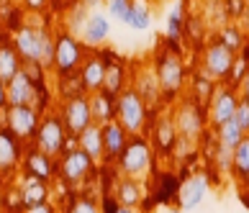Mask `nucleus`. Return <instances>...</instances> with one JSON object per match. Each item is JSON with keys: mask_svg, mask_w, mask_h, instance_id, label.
<instances>
[{"mask_svg": "<svg viewBox=\"0 0 249 213\" xmlns=\"http://www.w3.org/2000/svg\"><path fill=\"white\" fill-rule=\"evenodd\" d=\"M103 128V146H106V152L110 157H121V152L126 149V131L118 124H106V126H100Z\"/></svg>", "mask_w": 249, "mask_h": 213, "instance_id": "2eb2a0df", "label": "nucleus"}, {"mask_svg": "<svg viewBox=\"0 0 249 213\" xmlns=\"http://www.w3.org/2000/svg\"><path fill=\"white\" fill-rule=\"evenodd\" d=\"M208 193V178L206 175H196V178H188L185 182L180 185L178 190V198H180V208L182 211H193L198 208L203 198H206Z\"/></svg>", "mask_w": 249, "mask_h": 213, "instance_id": "0eeeda50", "label": "nucleus"}, {"mask_svg": "<svg viewBox=\"0 0 249 213\" xmlns=\"http://www.w3.org/2000/svg\"><path fill=\"white\" fill-rule=\"evenodd\" d=\"M64 124L72 134H82L85 128L93 126V110H90V100L85 98H72L64 106Z\"/></svg>", "mask_w": 249, "mask_h": 213, "instance_id": "20e7f679", "label": "nucleus"}, {"mask_svg": "<svg viewBox=\"0 0 249 213\" xmlns=\"http://www.w3.org/2000/svg\"><path fill=\"white\" fill-rule=\"evenodd\" d=\"M62 142H64V126L57 118H47L39 131H36V144H39V152L41 154H57L62 149Z\"/></svg>", "mask_w": 249, "mask_h": 213, "instance_id": "423d86ee", "label": "nucleus"}, {"mask_svg": "<svg viewBox=\"0 0 249 213\" xmlns=\"http://www.w3.org/2000/svg\"><path fill=\"white\" fill-rule=\"evenodd\" d=\"M26 213H52V206H49V203H41V206H31V208H26Z\"/></svg>", "mask_w": 249, "mask_h": 213, "instance_id": "e433bc0d", "label": "nucleus"}, {"mask_svg": "<svg viewBox=\"0 0 249 213\" xmlns=\"http://www.w3.org/2000/svg\"><path fill=\"white\" fill-rule=\"evenodd\" d=\"M198 95H200V98L211 95V82H208L206 77H198Z\"/></svg>", "mask_w": 249, "mask_h": 213, "instance_id": "c9c22d12", "label": "nucleus"}, {"mask_svg": "<svg viewBox=\"0 0 249 213\" xmlns=\"http://www.w3.org/2000/svg\"><path fill=\"white\" fill-rule=\"evenodd\" d=\"M178 34H180V5H175V11L170 13V36L178 39Z\"/></svg>", "mask_w": 249, "mask_h": 213, "instance_id": "2f4dec72", "label": "nucleus"}, {"mask_svg": "<svg viewBox=\"0 0 249 213\" xmlns=\"http://www.w3.org/2000/svg\"><path fill=\"white\" fill-rule=\"evenodd\" d=\"M144 103L139 98V92L134 90H126L118 95V103H116V118H118V126L124 131H139L142 124H144Z\"/></svg>", "mask_w": 249, "mask_h": 213, "instance_id": "f03ea898", "label": "nucleus"}, {"mask_svg": "<svg viewBox=\"0 0 249 213\" xmlns=\"http://www.w3.org/2000/svg\"><path fill=\"white\" fill-rule=\"evenodd\" d=\"M152 162V149L149 144L142 139H134L131 144H126V149L121 152V170L128 175H139L149 167Z\"/></svg>", "mask_w": 249, "mask_h": 213, "instance_id": "7ed1b4c3", "label": "nucleus"}, {"mask_svg": "<svg viewBox=\"0 0 249 213\" xmlns=\"http://www.w3.org/2000/svg\"><path fill=\"white\" fill-rule=\"evenodd\" d=\"M234 121H236V126L242 128V131H249V100H239Z\"/></svg>", "mask_w": 249, "mask_h": 213, "instance_id": "c756f323", "label": "nucleus"}, {"mask_svg": "<svg viewBox=\"0 0 249 213\" xmlns=\"http://www.w3.org/2000/svg\"><path fill=\"white\" fill-rule=\"evenodd\" d=\"M77 62H80V49H77L75 39L67 34H62L57 39V44H54V64H57V70L70 72Z\"/></svg>", "mask_w": 249, "mask_h": 213, "instance_id": "9d476101", "label": "nucleus"}, {"mask_svg": "<svg viewBox=\"0 0 249 213\" xmlns=\"http://www.w3.org/2000/svg\"><path fill=\"white\" fill-rule=\"evenodd\" d=\"M90 110H93V121L98 126L110 124V103H108V98H103V92H100V95H93V100H90Z\"/></svg>", "mask_w": 249, "mask_h": 213, "instance_id": "5701e85b", "label": "nucleus"}, {"mask_svg": "<svg viewBox=\"0 0 249 213\" xmlns=\"http://www.w3.org/2000/svg\"><path fill=\"white\" fill-rule=\"evenodd\" d=\"M72 213H98V206L93 200H80V203H75Z\"/></svg>", "mask_w": 249, "mask_h": 213, "instance_id": "f704fd0d", "label": "nucleus"}, {"mask_svg": "<svg viewBox=\"0 0 249 213\" xmlns=\"http://www.w3.org/2000/svg\"><path fill=\"white\" fill-rule=\"evenodd\" d=\"M18 162V149L11 131H0V172L13 170Z\"/></svg>", "mask_w": 249, "mask_h": 213, "instance_id": "a211bd4d", "label": "nucleus"}, {"mask_svg": "<svg viewBox=\"0 0 249 213\" xmlns=\"http://www.w3.org/2000/svg\"><path fill=\"white\" fill-rule=\"evenodd\" d=\"M234 170L242 175V178L249 175V136H244L242 144L234 149Z\"/></svg>", "mask_w": 249, "mask_h": 213, "instance_id": "b1692460", "label": "nucleus"}, {"mask_svg": "<svg viewBox=\"0 0 249 213\" xmlns=\"http://www.w3.org/2000/svg\"><path fill=\"white\" fill-rule=\"evenodd\" d=\"M103 85H106V92H118V88H121V70H118V67H108Z\"/></svg>", "mask_w": 249, "mask_h": 213, "instance_id": "c85d7f7f", "label": "nucleus"}, {"mask_svg": "<svg viewBox=\"0 0 249 213\" xmlns=\"http://www.w3.org/2000/svg\"><path fill=\"white\" fill-rule=\"evenodd\" d=\"M236 108H239V100L231 90H221L218 95L213 98V110H211V116H213V124L216 126H224L229 121H234L236 116Z\"/></svg>", "mask_w": 249, "mask_h": 213, "instance_id": "9b49d317", "label": "nucleus"}, {"mask_svg": "<svg viewBox=\"0 0 249 213\" xmlns=\"http://www.w3.org/2000/svg\"><path fill=\"white\" fill-rule=\"evenodd\" d=\"M116 213H134V208H118Z\"/></svg>", "mask_w": 249, "mask_h": 213, "instance_id": "a19ab883", "label": "nucleus"}, {"mask_svg": "<svg viewBox=\"0 0 249 213\" xmlns=\"http://www.w3.org/2000/svg\"><path fill=\"white\" fill-rule=\"evenodd\" d=\"M131 29H149V11L144 5H131Z\"/></svg>", "mask_w": 249, "mask_h": 213, "instance_id": "cd10ccee", "label": "nucleus"}, {"mask_svg": "<svg viewBox=\"0 0 249 213\" xmlns=\"http://www.w3.org/2000/svg\"><path fill=\"white\" fill-rule=\"evenodd\" d=\"M5 92H8V103H11V108L13 106H29L31 98H34V88H31L29 75H26V72H18V75L8 82Z\"/></svg>", "mask_w": 249, "mask_h": 213, "instance_id": "f8f14e48", "label": "nucleus"}, {"mask_svg": "<svg viewBox=\"0 0 249 213\" xmlns=\"http://www.w3.org/2000/svg\"><path fill=\"white\" fill-rule=\"evenodd\" d=\"M224 46H229L231 52L239 46V31H236V29H226V31H224Z\"/></svg>", "mask_w": 249, "mask_h": 213, "instance_id": "473e14b6", "label": "nucleus"}, {"mask_svg": "<svg viewBox=\"0 0 249 213\" xmlns=\"http://www.w3.org/2000/svg\"><path fill=\"white\" fill-rule=\"evenodd\" d=\"M244 100H249V72L244 75Z\"/></svg>", "mask_w": 249, "mask_h": 213, "instance_id": "58836bf2", "label": "nucleus"}, {"mask_svg": "<svg viewBox=\"0 0 249 213\" xmlns=\"http://www.w3.org/2000/svg\"><path fill=\"white\" fill-rule=\"evenodd\" d=\"M90 157L82 152V149H77V152H70L67 154V160L62 162V175H64V180H80V178H85L88 175V170H90Z\"/></svg>", "mask_w": 249, "mask_h": 213, "instance_id": "ddd939ff", "label": "nucleus"}, {"mask_svg": "<svg viewBox=\"0 0 249 213\" xmlns=\"http://www.w3.org/2000/svg\"><path fill=\"white\" fill-rule=\"evenodd\" d=\"M106 62L103 59H90L85 64V72H82V85L90 90H98L106 82Z\"/></svg>", "mask_w": 249, "mask_h": 213, "instance_id": "6ab92c4d", "label": "nucleus"}, {"mask_svg": "<svg viewBox=\"0 0 249 213\" xmlns=\"http://www.w3.org/2000/svg\"><path fill=\"white\" fill-rule=\"evenodd\" d=\"M80 146L90 160H100V154H103V149H106L103 146V128H100L98 124L85 128V131L80 134Z\"/></svg>", "mask_w": 249, "mask_h": 213, "instance_id": "4468645a", "label": "nucleus"}, {"mask_svg": "<svg viewBox=\"0 0 249 213\" xmlns=\"http://www.w3.org/2000/svg\"><path fill=\"white\" fill-rule=\"evenodd\" d=\"M16 54H21L29 62L49 64V62H54V44H52L47 31L21 29L16 34Z\"/></svg>", "mask_w": 249, "mask_h": 213, "instance_id": "f257e3e1", "label": "nucleus"}, {"mask_svg": "<svg viewBox=\"0 0 249 213\" xmlns=\"http://www.w3.org/2000/svg\"><path fill=\"white\" fill-rule=\"evenodd\" d=\"M139 185H136L134 180H126V182H121V190H118V200L124 203V208H131V206H136L139 203Z\"/></svg>", "mask_w": 249, "mask_h": 213, "instance_id": "a878e982", "label": "nucleus"}, {"mask_svg": "<svg viewBox=\"0 0 249 213\" xmlns=\"http://www.w3.org/2000/svg\"><path fill=\"white\" fill-rule=\"evenodd\" d=\"M110 34V23H108V18L106 16H100V13H93L85 21V29H82V36H85V41L88 44H100V41H106V36Z\"/></svg>", "mask_w": 249, "mask_h": 213, "instance_id": "dca6fc26", "label": "nucleus"}, {"mask_svg": "<svg viewBox=\"0 0 249 213\" xmlns=\"http://www.w3.org/2000/svg\"><path fill=\"white\" fill-rule=\"evenodd\" d=\"M157 82L160 88L175 92L180 85H182V64L175 54H164L160 59V70H157Z\"/></svg>", "mask_w": 249, "mask_h": 213, "instance_id": "6e6552de", "label": "nucleus"}, {"mask_svg": "<svg viewBox=\"0 0 249 213\" xmlns=\"http://www.w3.org/2000/svg\"><path fill=\"white\" fill-rule=\"evenodd\" d=\"M26 164H29V170H31V175L34 178H44L47 180L49 178V172H52V167H49V160L44 157L41 152H34V154H29V160H26Z\"/></svg>", "mask_w": 249, "mask_h": 213, "instance_id": "393cba45", "label": "nucleus"}, {"mask_svg": "<svg viewBox=\"0 0 249 213\" xmlns=\"http://www.w3.org/2000/svg\"><path fill=\"white\" fill-rule=\"evenodd\" d=\"M8 126L13 136H31L36 131V113L31 106H13L8 110Z\"/></svg>", "mask_w": 249, "mask_h": 213, "instance_id": "1a4fd4ad", "label": "nucleus"}, {"mask_svg": "<svg viewBox=\"0 0 249 213\" xmlns=\"http://www.w3.org/2000/svg\"><path fill=\"white\" fill-rule=\"evenodd\" d=\"M18 72H21L18 70V54L13 49H8V46H3V49H0V80L8 85Z\"/></svg>", "mask_w": 249, "mask_h": 213, "instance_id": "4be33fe9", "label": "nucleus"}, {"mask_svg": "<svg viewBox=\"0 0 249 213\" xmlns=\"http://www.w3.org/2000/svg\"><path fill=\"white\" fill-rule=\"evenodd\" d=\"M21 200H23V206H26V208L47 203V185H44V180H39V178H34V175H29V180H26L23 190H21Z\"/></svg>", "mask_w": 249, "mask_h": 213, "instance_id": "f3484780", "label": "nucleus"}, {"mask_svg": "<svg viewBox=\"0 0 249 213\" xmlns=\"http://www.w3.org/2000/svg\"><path fill=\"white\" fill-rule=\"evenodd\" d=\"M244 180H247V188H249V175H247V178H244Z\"/></svg>", "mask_w": 249, "mask_h": 213, "instance_id": "79ce46f5", "label": "nucleus"}, {"mask_svg": "<svg viewBox=\"0 0 249 213\" xmlns=\"http://www.w3.org/2000/svg\"><path fill=\"white\" fill-rule=\"evenodd\" d=\"M244 131L236 126V121H229V124H224V126H218V144L224 146V149H229V152H234L239 144H242V136Z\"/></svg>", "mask_w": 249, "mask_h": 213, "instance_id": "412c9836", "label": "nucleus"}, {"mask_svg": "<svg viewBox=\"0 0 249 213\" xmlns=\"http://www.w3.org/2000/svg\"><path fill=\"white\" fill-rule=\"evenodd\" d=\"M203 64H206V72L211 77H226L234 70V52L224 44H213L206 49Z\"/></svg>", "mask_w": 249, "mask_h": 213, "instance_id": "39448f33", "label": "nucleus"}, {"mask_svg": "<svg viewBox=\"0 0 249 213\" xmlns=\"http://www.w3.org/2000/svg\"><path fill=\"white\" fill-rule=\"evenodd\" d=\"M26 3H29L31 8H41L44 3H47V0H26Z\"/></svg>", "mask_w": 249, "mask_h": 213, "instance_id": "ea45409f", "label": "nucleus"}, {"mask_svg": "<svg viewBox=\"0 0 249 213\" xmlns=\"http://www.w3.org/2000/svg\"><path fill=\"white\" fill-rule=\"evenodd\" d=\"M108 11L113 16H118L121 21H126L128 11H131V3H128V0H108Z\"/></svg>", "mask_w": 249, "mask_h": 213, "instance_id": "7c9ffc66", "label": "nucleus"}, {"mask_svg": "<svg viewBox=\"0 0 249 213\" xmlns=\"http://www.w3.org/2000/svg\"><path fill=\"white\" fill-rule=\"evenodd\" d=\"M8 100V92H5V82L0 80V108H3V103Z\"/></svg>", "mask_w": 249, "mask_h": 213, "instance_id": "4c0bfd02", "label": "nucleus"}, {"mask_svg": "<svg viewBox=\"0 0 249 213\" xmlns=\"http://www.w3.org/2000/svg\"><path fill=\"white\" fill-rule=\"evenodd\" d=\"M175 139H178V126L170 121H162L160 128H157V142H160L162 149H172Z\"/></svg>", "mask_w": 249, "mask_h": 213, "instance_id": "bb28decb", "label": "nucleus"}, {"mask_svg": "<svg viewBox=\"0 0 249 213\" xmlns=\"http://www.w3.org/2000/svg\"><path fill=\"white\" fill-rule=\"evenodd\" d=\"M218 164H221L224 170L234 167V152H229V149H224V146H221V149H218Z\"/></svg>", "mask_w": 249, "mask_h": 213, "instance_id": "72a5a7b5", "label": "nucleus"}, {"mask_svg": "<svg viewBox=\"0 0 249 213\" xmlns=\"http://www.w3.org/2000/svg\"><path fill=\"white\" fill-rule=\"evenodd\" d=\"M178 131L185 136H196L200 131V116L193 106H182L178 116Z\"/></svg>", "mask_w": 249, "mask_h": 213, "instance_id": "aec40b11", "label": "nucleus"}]
</instances>
